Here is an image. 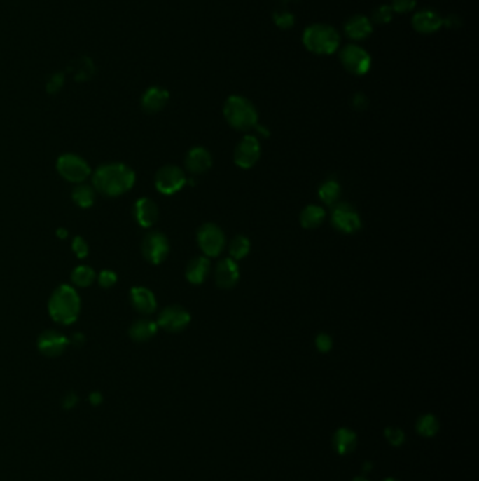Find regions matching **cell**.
<instances>
[{
	"mask_svg": "<svg viewBox=\"0 0 479 481\" xmlns=\"http://www.w3.org/2000/svg\"><path fill=\"white\" fill-rule=\"evenodd\" d=\"M72 283L78 287H89L95 279H96V273L92 268L89 266H78L74 272H72Z\"/></svg>",
	"mask_w": 479,
	"mask_h": 481,
	"instance_id": "cell-28",
	"label": "cell"
},
{
	"mask_svg": "<svg viewBox=\"0 0 479 481\" xmlns=\"http://www.w3.org/2000/svg\"><path fill=\"white\" fill-rule=\"evenodd\" d=\"M72 250H74L75 255H76L78 258H81V259L86 258L88 254H89V245H88V243H86V240H85L82 236H76V238L74 239Z\"/></svg>",
	"mask_w": 479,
	"mask_h": 481,
	"instance_id": "cell-34",
	"label": "cell"
},
{
	"mask_svg": "<svg viewBox=\"0 0 479 481\" xmlns=\"http://www.w3.org/2000/svg\"><path fill=\"white\" fill-rule=\"evenodd\" d=\"M69 344V339L64 334L54 330H48L40 335L37 346L43 355L48 358H57L65 352Z\"/></svg>",
	"mask_w": 479,
	"mask_h": 481,
	"instance_id": "cell-13",
	"label": "cell"
},
{
	"mask_svg": "<svg viewBox=\"0 0 479 481\" xmlns=\"http://www.w3.org/2000/svg\"><path fill=\"white\" fill-rule=\"evenodd\" d=\"M273 22L279 29L290 30L296 25V18L293 13H290L287 11H276L273 13Z\"/></svg>",
	"mask_w": 479,
	"mask_h": 481,
	"instance_id": "cell-30",
	"label": "cell"
},
{
	"mask_svg": "<svg viewBox=\"0 0 479 481\" xmlns=\"http://www.w3.org/2000/svg\"><path fill=\"white\" fill-rule=\"evenodd\" d=\"M211 271V262L207 257L191 259L186 268V279L191 285H202Z\"/></svg>",
	"mask_w": 479,
	"mask_h": 481,
	"instance_id": "cell-21",
	"label": "cell"
},
{
	"mask_svg": "<svg viewBox=\"0 0 479 481\" xmlns=\"http://www.w3.org/2000/svg\"><path fill=\"white\" fill-rule=\"evenodd\" d=\"M48 310L53 320L58 324H74L81 314V299L78 292L68 285L60 286L50 299Z\"/></svg>",
	"mask_w": 479,
	"mask_h": 481,
	"instance_id": "cell-2",
	"label": "cell"
},
{
	"mask_svg": "<svg viewBox=\"0 0 479 481\" xmlns=\"http://www.w3.org/2000/svg\"><path fill=\"white\" fill-rule=\"evenodd\" d=\"M385 438L394 446H399L405 442V433H403V431H401L398 428H387L385 429Z\"/></svg>",
	"mask_w": 479,
	"mask_h": 481,
	"instance_id": "cell-33",
	"label": "cell"
},
{
	"mask_svg": "<svg viewBox=\"0 0 479 481\" xmlns=\"http://www.w3.org/2000/svg\"><path fill=\"white\" fill-rule=\"evenodd\" d=\"M239 278H241L239 266L233 259L225 258L218 262L215 269V283L219 289H233L237 285Z\"/></svg>",
	"mask_w": 479,
	"mask_h": 481,
	"instance_id": "cell-14",
	"label": "cell"
},
{
	"mask_svg": "<svg viewBox=\"0 0 479 481\" xmlns=\"http://www.w3.org/2000/svg\"><path fill=\"white\" fill-rule=\"evenodd\" d=\"M339 57H340V62H342L343 68L352 75L363 76L371 68L370 54L364 48L356 46V44H349V46L343 47Z\"/></svg>",
	"mask_w": 479,
	"mask_h": 481,
	"instance_id": "cell-9",
	"label": "cell"
},
{
	"mask_svg": "<svg viewBox=\"0 0 479 481\" xmlns=\"http://www.w3.org/2000/svg\"><path fill=\"white\" fill-rule=\"evenodd\" d=\"M117 283V273L113 271H103L99 275V285L103 289H110Z\"/></svg>",
	"mask_w": 479,
	"mask_h": 481,
	"instance_id": "cell-35",
	"label": "cell"
},
{
	"mask_svg": "<svg viewBox=\"0 0 479 481\" xmlns=\"http://www.w3.org/2000/svg\"><path fill=\"white\" fill-rule=\"evenodd\" d=\"M197 243L207 258H216L225 248L223 231L214 222H207L197 232Z\"/></svg>",
	"mask_w": 479,
	"mask_h": 481,
	"instance_id": "cell-5",
	"label": "cell"
},
{
	"mask_svg": "<svg viewBox=\"0 0 479 481\" xmlns=\"http://www.w3.org/2000/svg\"><path fill=\"white\" fill-rule=\"evenodd\" d=\"M417 0H392L394 13H409L416 8Z\"/></svg>",
	"mask_w": 479,
	"mask_h": 481,
	"instance_id": "cell-32",
	"label": "cell"
},
{
	"mask_svg": "<svg viewBox=\"0 0 479 481\" xmlns=\"http://www.w3.org/2000/svg\"><path fill=\"white\" fill-rule=\"evenodd\" d=\"M69 342H74L75 345H82L85 342V337L82 334H75L72 341H69Z\"/></svg>",
	"mask_w": 479,
	"mask_h": 481,
	"instance_id": "cell-40",
	"label": "cell"
},
{
	"mask_svg": "<svg viewBox=\"0 0 479 481\" xmlns=\"http://www.w3.org/2000/svg\"><path fill=\"white\" fill-rule=\"evenodd\" d=\"M261 154H262V148H261L259 140L254 135H247L241 140V142L236 145V149L233 154V162L239 168L251 169L258 163Z\"/></svg>",
	"mask_w": 479,
	"mask_h": 481,
	"instance_id": "cell-11",
	"label": "cell"
},
{
	"mask_svg": "<svg viewBox=\"0 0 479 481\" xmlns=\"http://www.w3.org/2000/svg\"><path fill=\"white\" fill-rule=\"evenodd\" d=\"M331 222L342 233H356L361 229V217L356 211V208L349 203H340L332 205Z\"/></svg>",
	"mask_w": 479,
	"mask_h": 481,
	"instance_id": "cell-6",
	"label": "cell"
},
{
	"mask_svg": "<svg viewBox=\"0 0 479 481\" xmlns=\"http://www.w3.org/2000/svg\"><path fill=\"white\" fill-rule=\"evenodd\" d=\"M412 26L420 34H433L441 29L443 18L434 11L423 9L413 15Z\"/></svg>",
	"mask_w": 479,
	"mask_h": 481,
	"instance_id": "cell-15",
	"label": "cell"
},
{
	"mask_svg": "<svg viewBox=\"0 0 479 481\" xmlns=\"http://www.w3.org/2000/svg\"><path fill=\"white\" fill-rule=\"evenodd\" d=\"M57 235H58L60 238H65V236L68 235V232H67L64 228H60V229L57 231Z\"/></svg>",
	"mask_w": 479,
	"mask_h": 481,
	"instance_id": "cell-41",
	"label": "cell"
},
{
	"mask_svg": "<svg viewBox=\"0 0 479 481\" xmlns=\"http://www.w3.org/2000/svg\"><path fill=\"white\" fill-rule=\"evenodd\" d=\"M443 25H444L445 27H448V29H457V27L461 26V20H459V18H457L455 15H450L448 18L443 19Z\"/></svg>",
	"mask_w": 479,
	"mask_h": 481,
	"instance_id": "cell-39",
	"label": "cell"
},
{
	"mask_svg": "<svg viewBox=\"0 0 479 481\" xmlns=\"http://www.w3.org/2000/svg\"><path fill=\"white\" fill-rule=\"evenodd\" d=\"M187 184V177L183 169L176 165H165L155 176V186L158 191L166 196H172L181 190Z\"/></svg>",
	"mask_w": 479,
	"mask_h": 481,
	"instance_id": "cell-10",
	"label": "cell"
},
{
	"mask_svg": "<svg viewBox=\"0 0 479 481\" xmlns=\"http://www.w3.org/2000/svg\"><path fill=\"white\" fill-rule=\"evenodd\" d=\"M72 200L75 201L76 205H79L82 208H89L95 204L96 190H95V187H92L89 184L79 183L72 191Z\"/></svg>",
	"mask_w": 479,
	"mask_h": 481,
	"instance_id": "cell-26",
	"label": "cell"
},
{
	"mask_svg": "<svg viewBox=\"0 0 479 481\" xmlns=\"http://www.w3.org/2000/svg\"><path fill=\"white\" fill-rule=\"evenodd\" d=\"M223 117L237 131H249L258 126L259 114L251 100L242 96H229L223 104Z\"/></svg>",
	"mask_w": 479,
	"mask_h": 481,
	"instance_id": "cell-3",
	"label": "cell"
},
{
	"mask_svg": "<svg viewBox=\"0 0 479 481\" xmlns=\"http://www.w3.org/2000/svg\"><path fill=\"white\" fill-rule=\"evenodd\" d=\"M134 217L141 226L151 228L159 218V208L153 200L142 197L134 204Z\"/></svg>",
	"mask_w": 479,
	"mask_h": 481,
	"instance_id": "cell-18",
	"label": "cell"
},
{
	"mask_svg": "<svg viewBox=\"0 0 479 481\" xmlns=\"http://www.w3.org/2000/svg\"><path fill=\"white\" fill-rule=\"evenodd\" d=\"M212 166V156L204 147H194L186 155V168L191 175H202Z\"/></svg>",
	"mask_w": 479,
	"mask_h": 481,
	"instance_id": "cell-16",
	"label": "cell"
},
{
	"mask_svg": "<svg viewBox=\"0 0 479 481\" xmlns=\"http://www.w3.org/2000/svg\"><path fill=\"white\" fill-rule=\"evenodd\" d=\"M340 194H342V187H340L339 182L335 179H329L326 182H324L318 189V196L322 200V203H325L326 205L338 204Z\"/></svg>",
	"mask_w": 479,
	"mask_h": 481,
	"instance_id": "cell-25",
	"label": "cell"
},
{
	"mask_svg": "<svg viewBox=\"0 0 479 481\" xmlns=\"http://www.w3.org/2000/svg\"><path fill=\"white\" fill-rule=\"evenodd\" d=\"M394 18V11L389 5H381L373 12V20L377 25H388Z\"/></svg>",
	"mask_w": 479,
	"mask_h": 481,
	"instance_id": "cell-31",
	"label": "cell"
},
{
	"mask_svg": "<svg viewBox=\"0 0 479 481\" xmlns=\"http://www.w3.org/2000/svg\"><path fill=\"white\" fill-rule=\"evenodd\" d=\"M191 321L190 313L181 306H169L163 309L158 318V327L167 332L177 334L184 331Z\"/></svg>",
	"mask_w": 479,
	"mask_h": 481,
	"instance_id": "cell-12",
	"label": "cell"
},
{
	"mask_svg": "<svg viewBox=\"0 0 479 481\" xmlns=\"http://www.w3.org/2000/svg\"><path fill=\"white\" fill-rule=\"evenodd\" d=\"M325 217H326V212L321 205L311 204V205H307L301 211L300 222H301L303 228H305V229H315L324 224Z\"/></svg>",
	"mask_w": 479,
	"mask_h": 481,
	"instance_id": "cell-23",
	"label": "cell"
},
{
	"mask_svg": "<svg viewBox=\"0 0 479 481\" xmlns=\"http://www.w3.org/2000/svg\"><path fill=\"white\" fill-rule=\"evenodd\" d=\"M305 48L317 55H331L340 46V36L332 26L312 25L305 29L303 36Z\"/></svg>",
	"mask_w": 479,
	"mask_h": 481,
	"instance_id": "cell-4",
	"label": "cell"
},
{
	"mask_svg": "<svg viewBox=\"0 0 479 481\" xmlns=\"http://www.w3.org/2000/svg\"><path fill=\"white\" fill-rule=\"evenodd\" d=\"M352 106L359 111H363L368 107V99L363 93H356L352 99Z\"/></svg>",
	"mask_w": 479,
	"mask_h": 481,
	"instance_id": "cell-38",
	"label": "cell"
},
{
	"mask_svg": "<svg viewBox=\"0 0 479 481\" xmlns=\"http://www.w3.org/2000/svg\"><path fill=\"white\" fill-rule=\"evenodd\" d=\"M251 252V240L245 235H236L229 244V255L230 259L241 261L247 258Z\"/></svg>",
	"mask_w": 479,
	"mask_h": 481,
	"instance_id": "cell-27",
	"label": "cell"
},
{
	"mask_svg": "<svg viewBox=\"0 0 479 481\" xmlns=\"http://www.w3.org/2000/svg\"><path fill=\"white\" fill-rule=\"evenodd\" d=\"M286 4H291V2H298V0H283Z\"/></svg>",
	"mask_w": 479,
	"mask_h": 481,
	"instance_id": "cell-43",
	"label": "cell"
},
{
	"mask_svg": "<svg viewBox=\"0 0 479 481\" xmlns=\"http://www.w3.org/2000/svg\"><path fill=\"white\" fill-rule=\"evenodd\" d=\"M64 81H65L64 74H55V75H53V76L48 79V82H47V92L51 93V95L60 92L61 88L64 86Z\"/></svg>",
	"mask_w": 479,
	"mask_h": 481,
	"instance_id": "cell-37",
	"label": "cell"
},
{
	"mask_svg": "<svg viewBox=\"0 0 479 481\" xmlns=\"http://www.w3.org/2000/svg\"><path fill=\"white\" fill-rule=\"evenodd\" d=\"M354 481H368V480L364 477H357V478H354Z\"/></svg>",
	"mask_w": 479,
	"mask_h": 481,
	"instance_id": "cell-42",
	"label": "cell"
},
{
	"mask_svg": "<svg viewBox=\"0 0 479 481\" xmlns=\"http://www.w3.org/2000/svg\"><path fill=\"white\" fill-rule=\"evenodd\" d=\"M135 183V172L125 163L114 162L106 163L96 169L93 173L95 190L116 197L127 193Z\"/></svg>",
	"mask_w": 479,
	"mask_h": 481,
	"instance_id": "cell-1",
	"label": "cell"
},
{
	"mask_svg": "<svg viewBox=\"0 0 479 481\" xmlns=\"http://www.w3.org/2000/svg\"><path fill=\"white\" fill-rule=\"evenodd\" d=\"M170 252L169 239L159 231H151L144 236L142 255L152 265H160L166 261Z\"/></svg>",
	"mask_w": 479,
	"mask_h": 481,
	"instance_id": "cell-7",
	"label": "cell"
},
{
	"mask_svg": "<svg viewBox=\"0 0 479 481\" xmlns=\"http://www.w3.org/2000/svg\"><path fill=\"white\" fill-rule=\"evenodd\" d=\"M345 33L349 39H352L354 41H363L371 36L373 25L366 16L356 15L346 22Z\"/></svg>",
	"mask_w": 479,
	"mask_h": 481,
	"instance_id": "cell-20",
	"label": "cell"
},
{
	"mask_svg": "<svg viewBox=\"0 0 479 481\" xmlns=\"http://www.w3.org/2000/svg\"><path fill=\"white\" fill-rule=\"evenodd\" d=\"M357 435L350 429H339L333 436V446L340 454H349L356 449Z\"/></svg>",
	"mask_w": 479,
	"mask_h": 481,
	"instance_id": "cell-24",
	"label": "cell"
},
{
	"mask_svg": "<svg viewBox=\"0 0 479 481\" xmlns=\"http://www.w3.org/2000/svg\"><path fill=\"white\" fill-rule=\"evenodd\" d=\"M132 307L141 314H152L156 310L155 294L146 287H134L130 293Z\"/></svg>",
	"mask_w": 479,
	"mask_h": 481,
	"instance_id": "cell-19",
	"label": "cell"
},
{
	"mask_svg": "<svg viewBox=\"0 0 479 481\" xmlns=\"http://www.w3.org/2000/svg\"><path fill=\"white\" fill-rule=\"evenodd\" d=\"M58 173L68 182L83 183L92 173L89 163L75 154H65L57 162Z\"/></svg>",
	"mask_w": 479,
	"mask_h": 481,
	"instance_id": "cell-8",
	"label": "cell"
},
{
	"mask_svg": "<svg viewBox=\"0 0 479 481\" xmlns=\"http://www.w3.org/2000/svg\"><path fill=\"white\" fill-rule=\"evenodd\" d=\"M169 92L160 86H152L145 90L141 99V106L145 113L155 114L163 110L169 102Z\"/></svg>",
	"mask_w": 479,
	"mask_h": 481,
	"instance_id": "cell-17",
	"label": "cell"
},
{
	"mask_svg": "<svg viewBox=\"0 0 479 481\" xmlns=\"http://www.w3.org/2000/svg\"><path fill=\"white\" fill-rule=\"evenodd\" d=\"M385 481H396V480H392V478H391V480H385Z\"/></svg>",
	"mask_w": 479,
	"mask_h": 481,
	"instance_id": "cell-44",
	"label": "cell"
},
{
	"mask_svg": "<svg viewBox=\"0 0 479 481\" xmlns=\"http://www.w3.org/2000/svg\"><path fill=\"white\" fill-rule=\"evenodd\" d=\"M158 332V324L149 318H139L130 327V337L135 342H145L153 338Z\"/></svg>",
	"mask_w": 479,
	"mask_h": 481,
	"instance_id": "cell-22",
	"label": "cell"
},
{
	"mask_svg": "<svg viewBox=\"0 0 479 481\" xmlns=\"http://www.w3.org/2000/svg\"><path fill=\"white\" fill-rule=\"evenodd\" d=\"M417 432L423 436H433L437 433L438 431V421L434 415H423L419 421H417Z\"/></svg>",
	"mask_w": 479,
	"mask_h": 481,
	"instance_id": "cell-29",
	"label": "cell"
},
{
	"mask_svg": "<svg viewBox=\"0 0 479 481\" xmlns=\"http://www.w3.org/2000/svg\"><path fill=\"white\" fill-rule=\"evenodd\" d=\"M315 345H317V349L321 352V353H328L332 346H333V341L331 338V335L328 334H319L315 339Z\"/></svg>",
	"mask_w": 479,
	"mask_h": 481,
	"instance_id": "cell-36",
	"label": "cell"
}]
</instances>
